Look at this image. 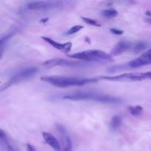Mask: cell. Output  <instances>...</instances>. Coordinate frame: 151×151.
I'll return each mask as SVG.
<instances>
[{"label": "cell", "instance_id": "6da1fadb", "mask_svg": "<svg viewBox=\"0 0 151 151\" xmlns=\"http://www.w3.org/2000/svg\"><path fill=\"white\" fill-rule=\"evenodd\" d=\"M41 81L51 84L56 87L65 88L69 86H81L86 84L97 83L98 78H84L78 77L66 76H42Z\"/></svg>", "mask_w": 151, "mask_h": 151}, {"label": "cell", "instance_id": "7a4b0ae2", "mask_svg": "<svg viewBox=\"0 0 151 151\" xmlns=\"http://www.w3.org/2000/svg\"><path fill=\"white\" fill-rule=\"evenodd\" d=\"M63 99L72 101H81V100H91V101L100 102L103 103H111V104H117L120 103L122 100L117 97L113 96L107 95V94H99L90 91H82V92L73 93V94H66L63 97Z\"/></svg>", "mask_w": 151, "mask_h": 151}, {"label": "cell", "instance_id": "3957f363", "mask_svg": "<svg viewBox=\"0 0 151 151\" xmlns=\"http://www.w3.org/2000/svg\"><path fill=\"white\" fill-rule=\"evenodd\" d=\"M70 58L78 59L88 62H111L112 57L106 52L99 50H90L69 55Z\"/></svg>", "mask_w": 151, "mask_h": 151}, {"label": "cell", "instance_id": "277c9868", "mask_svg": "<svg viewBox=\"0 0 151 151\" xmlns=\"http://www.w3.org/2000/svg\"><path fill=\"white\" fill-rule=\"evenodd\" d=\"M37 72H38V69L36 67H33V66L25 68V69L19 71L16 73H15L13 76L10 77L2 85L0 86V91H5L6 89L11 87L12 86L16 85V84L29 79L34 75H36Z\"/></svg>", "mask_w": 151, "mask_h": 151}, {"label": "cell", "instance_id": "5b68a950", "mask_svg": "<svg viewBox=\"0 0 151 151\" xmlns=\"http://www.w3.org/2000/svg\"><path fill=\"white\" fill-rule=\"evenodd\" d=\"M100 79L115 82H136L151 80V72L123 73L116 76H100Z\"/></svg>", "mask_w": 151, "mask_h": 151}, {"label": "cell", "instance_id": "8992f818", "mask_svg": "<svg viewBox=\"0 0 151 151\" xmlns=\"http://www.w3.org/2000/svg\"><path fill=\"white\" fill-rule=\"evenodd\" d=\"M85 65V63H81L78 61H73V60H66V59L56 58L50 59L43 63V66L46 68H53L55 66H63V67H80Z\"/></svg>", "mask_w": 151, "mask_h": 151}, {"label": "cell", "instance_id": "52a82bcc", "mask_svg": "<svg viewBox=\"0 0 151 151\" xmlns=\"http://www.w3.org/2000/svg\"><path fill=\"white\" fill-rule=\"evenodd\" d=\"M61 1H31L27 4V9L32 10H47L57 8L61 5Z\"/></svg>", "mask_w": 151, "mask_h": 151}, {"label": "cell", "instance_id": "ba28073f", "mask_svg": "<svg viewBox=\"0 0 151 151\" xmlns=\"http://www.w3.org/2000/svg\"><path fill=\"white\" fill-rule=\"evenodd\" d=\"M150 64H151V49L141 55L139 57L130 61L128 66L131 68H139Z\"/></svg>", "mask_w": 151, "mask_h": 151}, {"label": "cell", "instance_id": "9c48e42d", "mask_svg": "<svg viewBox=\"0 0 151 151\" xmlns=\"http://www.w3.org/2000/svg\"><path fill=\"white\" fill-rule=\"evenodd\" d=\"M43 40L44 41H46L47 43H48L49 44H50L51 46H52L56 50H58L60 51L63 52H69L71 51L72 47V44L71 42H67L64 43V44H60V43L57 42L55 40L52 39V38H49V37L46 36H42L41 37Z\"/></svg>", "mask_w": 151, "mask_h": 151}, {"label": "cell", "instance_id": "30bf717a", "mask_svg": "<svg viewBox=\"0 0 151 151\" xmlns=\"http://www.w3.org/2000/svg\"><path fill=\"white\" fill-rule=\"evenodd\" d=\"M55 125L58 132L60 133V134L61 135L63 140L64 141L65 146L63 151H72V139H71V137H69V134H68L67 131H66V129L61 125V124L57 123Z\"/></svg>", "mask_w": 151, "mask_h": 151}, {"label": "cell", "instance_id": "8fae6325", "mask_svg": "<svg viewBox=\"0 0 151 151\" xmlns=\"http://www.w3.org/2000/svg\"><path fill=\"white\" fill-rule=\"evenodd\" d=\"M42 136L45 142L55 151H63L60 142L52 134L48 132H43Z\"/></svg>", "mask_w": 151, "mask_h": 151}, {"label": "cell", "instance_id": "7c38bea8", "mask_svg": "<svg viewBox=\"0 0 151 151\" xmlns=\"http://www.w3.org/2000/svg\"><path fill=\"white\" fill-rule=\"evenodd\" d=\"M131 48V44L128 41H119V43L114 46L112 50L111 51L110 55L111 56H117L119 55L122 54L123 52H126L129 49Z\"/></svg>", "mask_w": 151, "mask_h": 151}, {"label": "cell", "instance_id": "4fadbf2b", "mask_svg": "<svg viewBox=\"0 0 151 151\" xmlns=\"http://www.w3.org/2000/svg\"><path fill=\"white\" fill-rule=\"evenodd\" d=\"M0 147L4 151H17L10 143L7 134L1 128H0Z\"/></svg>", "mask_w": 151, "mask_h": 151}, {"label": "cell", "instance_id": "5bb4252c", "mask_svg": "<svg viewBox=\"0 0 151 151\" xmlns=\"http://www.w3.org/2000/svg\"><path fill=\"white\" fill-rule=\"evenodd\" d=\"M111 127L112 129L117 130L122 125V118L119 116H114L112 117L110 122Z\"/></svg>", "mask_w": 151, "mask_h": 151}, {"label": "cell", "instance_id": "9a60e30c", "mask_svg": "<svg viewBox=\"0 0 151 151\" xmlns=\"http://www.w3.org/2000/svg\"><path fill=\"white\" fill-rule=\"evenodd\" d=\"M16 29H14V30L11 31V32H9V33L0 37V48H1V47H4L6 43L10 40V38H11L14 35V34L16 33Z\"/></svg>", "mask_w": 151, "mask_h": 151}, {"label": "cell", "instance_id": "2e32d148", "mask_svg": "<svg viewBox=\"0 0 151 151\" xmlns=\"http://www.w3.org/2000/svg\"><path fill=\"white\" fill-rule=\"evenodd\" d=\"M128 111L130 113L134 116H138L141 115L143 112V108L140 106H130L128 108Z\"/></svg>", "mask_w": 151, "mask_h": 151}, {"label": "cell", "instance_id": "e0dca14e", "mask_svg": "<svg viewBox=\"0 0 151 151\" xmlns=\"http://www.w3.org/2000/svg\"><path fill=\"white\" fill-rule=\"evenodd\" d=\"M102 15L107 18H114L118 15L117 10L115 9H108V10H103Z\"/></svg>", "mask_w": 151, "mask_h": 151}, {"label": "cell", "instance_id": "ac0fdd59", "mask_svg": "<svg viewBox=\"0 0 151 151\" xmlns=\"http://www.w3.org/2000/svg\"><path fill=\"white\" fill-rule=\"evenodd\" d=\"M147 47V44L144 41H139V42H137L135 45L133 47V50H134V52H139L142 51L143 50L146 48Z\"/></svg>", "mask_w": 151, "mask_h": 151}, {"label": "cell", "instance_id": "d6986e66", "mask_svg": "<svg viewBox=\"0 0 151 151\" xmlns=\"http://www.w3.org/2000/svg\"><path fill=\"white\" fill-rule=\"evenodd\" d=\"M82 29H83V26H81V25H75V26H73L72 27H71L66 32V35H73V34H75L79 32V31H81Z\"/></svg>", "mask_w": 151, "mask_h": 151}, {"label": "cell", "instance_id": "ffe728a7", "mask_svg": "<svg viewBox=\"0 0 151 151\" xmlns=\"http://www.w3.org/2000/svg\"><path fill=\"white\" fill-rule=\"evenodd\" d=\"M81 19L85 23L91 25V26H94V27H100L101 25L97 22V21L94 20V19H91L90 18H86V17H81Z\"/></svg>", "mask_w": 151, "mask_h": 151}, {"label": "cell", "instance_id": "44dd1931", "mask_svg": "<svg viewBox=\"0 0 151 151\" xmlns=\"http://www.w3.org/2000/svg\"><path fill=\"white\" fill-rule=\"evenodd\" d=\"M111 32L112 34L116 35H120L123 34V31L121 30V29H116V28H111Z\"/></svg>", "mask_w": 151, "mask_h": 151}, {"label": "cell", "instance_id": "7402d4cb", "mask_svg": "<svg viewBox=\"0 0 151 151\" xmlns=\"http://www.w3.org/2000/svg\"><path fill=\"white\" fill-rule=\"evenodd\" d=\"M26 148H27V151H37L35 150V147H34L32 145H31L30 144H27Z\"/></svg>", "mask_w": 151, "mask_h": 151}, {"label": "cell", "instance_id": "603a6c76", "mask_svg": "<svg viewBox=\"0 0 151 151\" xmlns=\"http://www.w3.org/2000/svg\"><path fill=\"white\" fill-rule=\"evenodd\" d=\"M145 22H146L147 24H148L151 25V18L149 17V18H146V19H145Z\"/></svg>", "mask_w": 151, "mask_h": 151}, {"label": "cell", "instance_id": "cb8c5ba5", "mask_svg": "<svg viewBox=\"0 0 151 151\" xmlns=\"http://www.w3.org/2000/svg\"><path fill=\"white\" fill-rule=\"evenodd\" d=\"M4 50V47H1V48H0V60H1V58H2Z\"/></svg>", "mask_w": 151, "mask_h": 151}, {"label": "cell", "instance_id": "d4e9b609", "mask_svg": "<svg viewBox=\"0 0 151 151\" xmlns=\"http://www.w3.org/2000/svg\"><path fill=\"white\" fill-rule=\"evenodd\" d=\"M47 21H48V18H47V19H41V22H43V23H44V22H47Z\"/></svg>", "mask_w": 151, "mask_h": 151}]
</instances>
